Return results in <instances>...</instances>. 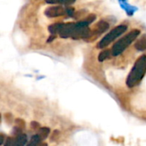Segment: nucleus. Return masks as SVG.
Wrapping results in <instances>:
<instances>
[{
  "label": "nucleus",
  "instance_id": "nucleus-10",
  "mask_svg": "<svg viewBox=\"0 0 146 146\" xmlns=\"http://www.w3.org/2000/svg\"><path fill=\"white\" fill-rule=\"evenodd\" d=\"M62 24L63 23H55V24L50 25L48 27V29H49L50 33H51V35H56V33H58L59 31H60V29L62 27Z\"/></svg>",
  "mask_w": 146,
  "mask_h": 146
},
{
  "label": "nucleus",
  "instance_id": "nucleus-7",
  "mask_svg": "<svg viewBox=\"0 0 146 146\" xmlns=\"http://www.w3.org/2000/svg\"><path fill=\"white\" fill-rule=\"evenodd\" d=\"M109 24L104 21H100L98 24H97V27H96V29L94 31L95 34H98V35H100V33H104L108 28H109Z\"/></svg>",
  "mask_w": 146,
  "mask_h": 146
},
{
  "label": "nucleus",
  "instance_id": "nucleus-19",
  "mask_svg": "<svg viewBox=\"0 0 146 146\" xmlns=\"http://www.w3.org/2000/svg\"><path fill=\"white\" fill-rule=\"evenodd\" d=\"M3 143V136L0 134V145H2Z\"/></svg>",
  "mask_w": 146,
  "mask_h": 146
},
{
  "label": "nucleus",
  "instance_id": "nucleus-14",
  "mask_svg": "<svg viewBox=\"0 0 146 146\" xmlns=\"http://www.w3.org/2000/svg\"><path fill=\"white\" fill-rule=\"evenodd\" d=\"M65 13L68 14V16H74V10L72 7H67L65 9Z\"/></svg>",
  "mask_w": 146,
  "mask_h": 146
},
{
  "label": "nucleus",
  "instance_id": "nucleus-3",
  "mask_svg": "<svg viewBox=\"0 0 146 146\" xmlns=\"http://www.w3.org/2000/svg\"><path fill=\"white\" fill-rule=\"evenodd\" d=\"M127 29V27L125 25H120L116 27H115L113 30H111L108 34H106L101 41L98 43V47L99 49H103L107 47L110 43H112L115 39H116L118 37H120L122 33H124Z\"/></svg>",
  "mask_w": 146,
  "mask_h": 146
},
{
  "label": "nucleus",
  "instance_id": "nucleus-16",
  "mask_svg": "<svg viewBox=\"0 0 146 146\" xmlns=\"http://www.w3.org/2000/svg\"><path fill=\"white\" fill-rule=\"evenodd\" d=\"M4 146H14V140L11 138H7Z\"/></svg>",
  "mask_w": 146,
  "mask_h": 146
},
{
  "label": "nucleus",
  "instance_id": "nucleus-6",
  "mask_svg": "<svg viewBox=\"0 0 146 146\" xmlns=\"http://www.w3.org/2000/svg\"><path fill=\"white\" fill-rule=\"evenodd\" d=\"M119 3L121 4V8L127 12V14L128 15H133L135 13V11L138 10V9H137L136 7L130 5L127 2H125V1H119Z\"/></svg>",
  "mask_w": 146,
  "mask_h": 146
},
{
  "label": "nucleus",
  "instance_id": "nucleus-11",
  "mask_svg": "<svg viewBox=\"0 0 146 146\" xmlns=\"http://www.w3.org/2000/svg\"><path fill=\"white\" fill-rule=\"evenodd\" d=\"M49 133H50V128H48V127H41V128L38 129V133L37 135L38 136L40 140H44L48 137Z\"/></svg>",
  "mask_w": 146,
  "mask_h": 146
},
{
  "label": "nucleus",
  "instance_id": "nucleus-8",
  "mask_svg": "<svg viewBox=\"0 0 146 146\" xmlns=\"http://www.w3.org/2000/svg\"><path fill=\"white\" fill-rule=\"evenodd\" d=\"M27 136L25 134H19L14 140V146H25L27 143Z\"/></svg>",
  "mask_w": 146,
  "mask_h": 146
},
{
  "label": "nucleus",
  "instance_id": "nucleus-12",
  "mask_svg": "<svg viewBox=\"0 0 146 146\" xmlns=\"http://www.w3.org/2000/svg\"><path fill=\"white\" fill-rule=\"evenodd\" d=\"M110 50H105L104 51H102L99 56H98V61L99 62H104L105 59H107L110 56Z\"/></svg>",
  "mask_w": 146,
  "mask_h": 146
},
{
  "label": "nucleus",
  "instance_id": "nucleus-4",
  "mask_svg": "<svg viewBox=\"0 0 146 146\" xmlns=\"http://www.w3.org/2000/svg\"><path fill=\"white\" fill-rule=\"evenodd\" d=\"M74 32H75V23L70 22V23H63L58 33L60 34V37L63 38H67L69 37L72 38Z\"/></svg>",
  "mask_w": 146,
  "mask_h": 146
},
{
  "label": "nucleus",
  "instance_id": "nucleus-9",
  "mask_svg": "<svg viewBox=\"0 0 146 146\" xmlns=\"http://www.w3.org/2000/svg\"><path fill=\"white\" fill-rule=\"evenodd\" d=\"M135 48L139 50H146V34L143 35L135 44Z\"/></svg>",
  "mask_w": 146,
  "mask_h": 146
},
{
  "label": "nucleus",
  "instance_id": "nucleus-5",
  "mask_svg": "<svg viewBox=\"0 0 146 146\" xmlns=\"http://www.w3.org/2000/svg\"><path fill=\"white\" fill-rule=\"evenodd\" d=\"M44 14L48 17H57V16L63 15L66 13H65V9L59 5V6H52L47 8L44 11Z\"/></svg>",
  "mask_w": 146,
  "mask_h": 146
},
{
  "label": "nucleus",
  "instance_id": "nucleus-17",
  "mask_svg": "<svg viewBox=\"0 0 146 146\" xmlns=\"http://www.w3.org/2000/svg\"><path fill=\"white\" fill-rule=\"evenodd\" d=\"M31 127H32V128L36 129V128H38V127H39V124H38V122H36V121H33V122L31 123Z\"/></svg>",
  "mask_w": 146,
  "mask_h": 146
},
{
  "label": "nucleus",
  "instance_id": "nucleus-13",
  "mask_svg": "<svg viewBox=\"0 0 146 146\" xmlns=\"http://www.w3.org/2000/svg\"><path fill=\"white\" fill-rule=\"evenodd\" d=\"M40 141H41V140H40V139L38 138V135H34V136H33V138L31 139V140H30V142L28 143L27 146H38Z\"/></svg>",
  "mask_w": 146,
  "mask_h": 146
},
{
  "label": "nucleus",
  "instance_id": "nucleus-2",
  "mask_svg": "<svg viewBox=\"0 0 146 146\" xmlns=\"http://www.w3.org/2000/svg\"><path fill=\"white\" fill-rule=\"evenodd\" d=\"M139 34H140V31L138 29H134L131 31L127 35L124 36L122 38H121L113 45L111 50V55L114 56L121 55L136 39V38Z\"/></svg>",
  "mask_w": 146,
  "mask_h": 146
},
{
  "label": "nucleus",
  "instance_id": "nucleus-18",
  "mask_svg": "<svg viewBox=\"0 0 146 146\" xmlns=\"http://www.w3.org/2000/svg\"><path fill=\"white\" fill-rule=\"evenodd\" d=\"M56 38V35H51L48 39H47V43H50V42H51L53 39H55Z\"/></svg>",
  "mask_w": 146,
  "mask_h": 146
},
{
  "label": "nucleus",
  "instance_id": "nucleus-1",
  "mask_svg": "<svg viewBox=\"0 0 146 146\" xmlns=\"http://www.w3.org/2000/svg\"><path fill=\"white\" fill-rule=\"evenodd\" d=\"M146 73V56H140L135 62L133 69L131 70L127 80V85L129 87H133L138 85L143 79Z\"/></svg>",
  "mask_w": 146,
  "mask_h": 146
},
{
  "label": "nucleus",
  "instance_id": "nucleus-20",
  "mask_svg": "<svg viewBox=\"0 0 146 146\" xmlns=\"http://www.w3.org/2000/svg\"><path fill=\"white\" fill-rule=\"evenodd\" d=\"M0 121H1V115H0Z\"/></svg>",
  "mask_w": 146,
  "mask_h": 146
},
{
  "label": "nucleus",
  "instance_id": "nucleus-15",
  "mask_svg": "<svg viewBox=\"0 0 146 146\" xmlns=\"http://www.w3.org/2000/svg\"><path fill=\"white\" fill-rule=\"evenodd\" d=\"M15 123L17 124V127H19V128H21V129H23L24 128V126H25V124H24V121H22V120H21V119H16L15 120Z\"/></svg>",
  "mask_w": 146,
  "mask_h": 146
}]
</instances>
